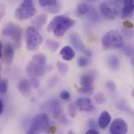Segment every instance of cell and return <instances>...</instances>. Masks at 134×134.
Returning a JSON list of instances; mask_svg holds the SVG:
<instances>
[{"label":"cell","instance_id":"f546056e","mask_svg":"<svg viewBox=\"0 0 134 134\" xmlns=\"http://www.w3.org/2000/svg\"><path fill=\"white\" fill-rule=\"evenodd\" d=\"M47 9H48V11L49 13H53V14L58 13L60 11V9H61L60 4H59V2H57L55 5H53V6H52L48 7Z\"/></svg>","mask_w":134,"mask_h":134},{"label":"cell","instance_id":"3957f363","mask_svg":"<svg viewBox=\"0 0 134 134\" xmlns=\"http://www.w3.org/2000/svg\"><path fill=\"white\" fill-rule=\"evenodd\" d=\"M49 127V119L48 116L44 114H38L34 118L30 129L26 134H40L46 131Z\"/></svg>","mask_w":134,"mask_h":134},{"label":"cell","instance_id":"d590c367","mask_svg":"<svg viewBox=\"0 0 134 134\" xmlns=\"http://www.w3.org/2000/svg\"><path fill=\"white\" fill-rule=\"evenodd\" d=\"M60 97H61L62 100H64V101L69 100V97H70V93L66 90H63L60 93Z\"/></svg>","mask_w":134,"mask_h":134},{"label":"cell","instance_id":"30bf717a","mask_svg":"<svg viewBox=\"0 0 134 134\" xmlns=\"http://www.w3.org/2000/svg\"><path fill=\"white\" fill-rule=\"evenodd\" d=\"M128 132L127 123L121 118H117L111 124L110 133L111 134H126Z\"/></svg>","mask_w":134,"mask_h":134},{"label":"cell","instance_id":"44dd1931","mask_svg":"<svg viewBox=\"0 0 134 134\" xmlns=\"http://www.w3.org/2000/svg\"><path fill=\"white\" fill-rule=\"evenodd\" d=\"M91 7L86 2H80L77 5V11L81 15L87 14L91 12Z\"/></svg>","mask_w":134,"mask_h":134},{"label":"cell","instance_id":"484cf974","mask_svg":"<svg viewBox=\"0 0 134 134\" xmlns=\"http://www.w3.org/2000/svg\"><path fill=\"white\" fill-rule=\"evenodd\" d=\"M58 2L56 0H40L38 2L39 5L42 7H49V6H52L53 5H55Z\"/></svg>","mask_w":134,"mask_h":134},{"label":"cell","instance_id":"f35d334b","mask_svg":"<svg viewBox=\"0 0 134 134\" xmlns=\"http://www.w3.org/2000/svg\"><path fill=\"white\" fill-rule=\"evenodd\" d=\"M89 125H90V126H91V127H92V129H93V130H95V129L98 127V125L94 122V120H91V121L89 122Z\"/></svg>","mask_w":134,"mask_h":134},{"label":"cell","instance_id":"d6a6232c","mask_svg":"<svg viewBox=\"0 0 134 134\" xmlns=\"http://www.w3.org/2000/svg\"><path fill=\"white\" fill-rule=\"evenodd\" d=\"M30 85L34 89H37L40 86V80L38 79V78H31Z\"/></svg>","mask_w":134,"mask_h":134},{"label":"cell","instance_id":"ffe728a7","mask_svg":"<svg viewBox=\"0 0 134 134\" xmlns=\"http://www.w3.org/2000/svg\"><path fill=\"white\" fill-rule=\"evenodd\" d=\"M108 64L109 67L114 71L117 70L119 67V58L115 56V55H111L108 58Z\"/></svg>","mask_w":134,"mask_h":134},{"label":"cell","instance_id":"f1b7e54d","mask_svg":"<svg viewBox=\"0 0 134 134\" xmlns=\"http://www.w3.org/2000/svg\"><path fill=\"white\" fill-rule=\"evenodd\" d=\"M94 101H95L97 103H98V104H102V103H104L106 102V97H105V96H104L102 93H98V94H96V95L94 96Z\"/></svg>","mask_w":134,"mask_h":134},{"label":"cell","instance_id":"7a4b0ae2","mask_svg":"<svg viewBox=\"0 0 134 134\" xmlns=\"http://www.w3.org/2000/svg\"><path fill=\"white\" fill-rule=\"evenodd\" d=\"M101 43L105 49H114L121 48L124 45V40L120 32L111 30L103 36Z\"/></svg>","mask_w":134,"mask_h":134},{"label":"cell","instance_id":"836d02e7","mask_svg":"<svg viewBox=\"0 0 134 134\" xmlns=\"http://www.w3.org/2000/svg\"><path fill=\"white\" fill-rule=\"evenodd\" d=\"M106 87H107L109 90H111V91H112V92H115V90H116V85H115V83L114 82H112V81H108V82H106Z\"/></svg>","mask_w":134,"mask_h":134},{"label":"cell","instance_id":"cb8c5ba5","mask_svg":"<svg viewBox=\"0 0 134 134\" xmlns=\"http://www.w3.org/2000/svg\"><path fill=\"white\" fill-rule=\"evenodd\" d=\"M117 105V107L122 111H128L130 112L131 111V108H130V106L127 103V102L125 101V100H121V101H119L116 103Z\"/></svg>","mask_w":134,"mask_h":134},{"label":"cell","instance_id":"1f68e13d","mask_svg":"<svg viewBox=\"0 0 134 134\" xmlns=\"http://www.w3.org/2000/svg\"><path fill=\"white\" fill-rule=\"evenodd\" d=\"M80 93L82 94H91L94 91L93 87H80L77 90Z\"/></svg>","mask_w":134,"mask_h":134},{"label":"cell","instance_id":"4fadbf2b","mask_svg":"<svg viewBox=\"0 0 134 134\" xmlns=\"http://www.w3.org/2000/svg\"><path fill=\"white\" fill-rule=\"evenodd\" d=\"M134 11V0H126L123 2V7L121 12V17L126 19Z\"/></svg>","mask_w":134,"mask_h":134},{"label":"cell","instance_id":"2e32d148","mask_svg":"<svg viewBox=\"0 0 134 134\" xmlns=\"http://www.w3.org/2000/svg\"><path fill=\"white\" fill-rule=\"evenodd\" d=\"M60 55L62 56V58L64 61H72L74 58V57H75V51L73 50V49L71 46H65L64 47H63L61 49Z\"/></svg>","mask_w":134,"mask_h":134},{"label":"cell","instance_id":"4316f807","mask_svg":"<svg viewBox=\"0 0 134 134\" xmlns=\"http://www.w3.org/2000/svg\"><path fill=\"white\" fill-rule=\"evenodd\" d=\"M77 113V107L75 103H71L68 107V114L71 118H75Z\"/></svg>","mask_w":134,"mask_h":134},{"label":"cell","instance_id":"7bdbcfd3","mask_svg":"<svg viewBox=\"0 0 134 134\" xmlns=\"http://www.w3.org/2000/svg\"><path fill=\"white\" fill-rule=\"evenodd\" d=\"M130 62H131V64H132V65L134 67V57H132L131 59H130Z\"/></svg>","mask_w":134,"mask_h":134},{"label":"cell","instance_id":"ac0fdd59","mask_svg":"<svg viewBox=\"0 0 134 134\" xmlns=\"http://www.w3.org/2000/svg\"><path fill=\"white\" fill-rule=\"evenodd\" d=\"M47 21V15L46 14H41L37 17H36L32 21V27L34 28L40 29L43 27V25Z\"/></svg>","mask_w":134,"mask_h":134},{"label":"cell","instance_id":"52a82bcc","mask_svg":"<svg viewBox=\"0 0 134 134\" xmlns=\"http://www.w3.org/2000/svg\"><path fill=\"white\" fill-rule=\"evenodd\" d=\"M100 13L107 19L113 21L119 13L118 5L115 2H103L100 5Z\"/></svg>","mask_w":134,"mask_h":134},{"label":"cell","instance_id":"83f0119b","mask_svg":"<svg viewBox=\"0 0 134 134\" xmlns=\"http://www.w3.org/2000/svg\"><path fill=\"white\" fill-rule=\"evenodd\" d=\"M56 66H57V68L58 70L63 73V74H66L68 72V69H69V67L66 64L63 63V62H60V61H58L57 64H56Z\"/></svg>","mask_w":134,"mask_h":134},{"label":"cell","instance_id":"74e56055","mask_svg":"<svg viewBox=\"0 0 134 134\" xmlns=\"http://www.w3.org/2000/svg\"><path fill=\"white\" fill-rule=\"evenodd\" d=\"M123 24H124V26H126V27L128 28H133V24L131 22H130L129 21H125V22L123 23Z\"/></svg>","mask_w":134,"mask_h":134},{"label":"cell","instance_id":"f6af8a7d","mask_svg":"<svg viewBox=\"0 0 134 134\" xmlns=\"http://www.w3.org/2000/svg\"><path fill=\"white\" fill-rule=\"evenodd\" d=\"M68 134H74V133H73V132H72V131H69Z\"/></svg>","mask_w":134,"mask_h":134},{"label":"cell","instance_id":"9c48e42d","mask_svg":"<svg viewBox=\"0 0 134 134\" xmlns=\"http://www.w3.org/2000/svg\"><path fill=\"white\" fill-rule=\"evenodd\" d=\"M69 41L72 46L78 51H81L86 56L91 57L92 55V51L88 49L83 42L80 36L77 33L72 32L69 34Z\"/></svg>","mask_w":134,"mask_h":134},{"label":"cell","instance_id":"277c9868","mask_svg":"<svg viewBox=\"0 0 134 134\" xmlns=\"http://www.w3.org/2000/svg\"><path fill=\"white\" fill-rule=\"evenodd\" d=\"M36 8L34 2L31 0H25L20 3L15 11V17L19 21L27 20L36 13Z\"/></svg>","mask_w":134,"mask_h":134},{"label":"cell","instance_id":"d4e9b609","mask_svg":"<svg viewBox=\"0 0 134 134\" xmlns=\"http://www.w3.org/2000/svg\"><path fill=\"white\" fill-rule=\"evenodd\" d=\"M8 90V80L0 79V94L6 93Z\"/></svg>","mask_w":134,"mask_h":134},{"label":"cell","instance_id":"7c38bea8","mask_svg":"<svg viewBox=\"0 0 134 134\" xmlns=\"http://www.w3.org/2000/svg\"><path fill=\"white\" fill-rule=\"evenodd\" d=\"M4 62L7 65H11L14 59V49L10 43H6L3 48Z\"/></svg>","mask_w":134,"mask_h":134},{"label":"cell","instance_id":"d6986e66","mask_svg":"<svg viewBox=\"0 0 134 134\" xmlns=\"http://www.w3.org/2000/svg\"><path fill=\"white\" fill-rule=\"evenodd\" d=\"M31 61L36 64H38L41 66H45L47 64V58H46V56L43 53H37L34 55Z\"/></svg>","mask_w":134,"mask_h":134},{"label":"cell","instance_id":"e575fe53","mask_svg":"<svg viewBox=\"0 0 134 134\" xmlns=\"http://www.w3.org/2000/svg\"><path fill=\"white\" fill-rule=\"evenodd\" d=\"M90 18L92 21H98L99 19V15L95 9H91L90 12Z\"/></svg>","mask_w":134,"mask_h":134},{"label":"cell","instance_id":"5bb4252c","mask_svg":"<svg viewBox=\"0 0 134 134\" xmlns=\"http://www.w3.org/2000/svg\"><path fill=\"white\" fill-rule=\"evenodd\" d=\"M17 89L24 96H28L31 93L30 81L27 78H22L17 84Z\"/></svg>","mask_w":134,"mask_h":134},{"label":"cell","instance_id":"6da1fadb","mask_svg":"<svg viewBox=\"0 0 134 134\" xmlns=\"http://www.w3.org/2000/svg\"><path fill=\"white\" fill-rule=\"evenodd\" d=\"M74 20L68 16H56L49 23L47 31L48 32L53 33L55 37H63L66 33L67 31L74 26Z\"/></svg>","mask_w":134,"mask_h":134},{"label":"cell","instance_id":"5b68a950","mask_svg":"<svg viewBox=\"0 0 134 134\" xmlns=\"http://www.w3.org/2000/svg\"><path fill=\"white\" fill-rule=\"evenodd\" d=\"M43 42V38L38 31L32 26L26 30V46L29 51H34L38 49Z\"/></svg>","mask_w":134,"mask_h":134},{"label":"cell","instance_id":"7402d4cb","mask_svg":"<svg viewBox=\"0 0 134 134\" xmlns=\"http://www.w3.org/2000/svg\"><path fill=\"white\" fill-rule=\"evenodd\" d=\"M45 44H46V47L52 52H55L60 46V43L59 42L52 39H48Z\"/></svg>","mask_w":134,"mask_h":134},{"label":"cell","instance_id":"bcb514c9","mask_svg":"<svg viewBox=\"0 0 134 134\" xmlns=\"http://www.w3.org/2000/svg\"><path fill=\"white\" fill-rule=\"evenodd\" d=\"M0 71H1V66H0Z\"/></svg>","mask_w":134,"mask_h":134},{"label":"cell","instance_id":"8992f818","mask_svg":"<svg viewBox=\"0 0 134 134\" xmlns=\"http://www.w3.org/2000/svg\"><path fill=\"white\" fill-rule=\"evenodd\" d=\"M2 34L4 36L10 37L15 42L16 46L18 47L20 46L23 30L18 24H14V23H10L7 24L5 28H3L2 31Z\"/></svg>","mask_w":134,"mask_h":134},{"label":"cell","instance_id":"8fae6325","mask_svg":"<svg viewBox=\"0 0 134 134\" xmlns=\"http://www.w3.org/2000/svg\"><path fill=\"white\" fill-rule=\"evenodd\" d=\"M75 105L76 106L77 109L81 111H91L94 110V105L91 99L87 97H80L78 98Z\"/></svg>","mask_w":134,"mask_h":134},{"label":"cell","instance_id":"e0dca14e","mask_svg":"<svg viewBox=\"0 0 134 134\" xmlns=\"http://www.w3.org/2000/svg\"><path fill=\"white\" fill-rule=\"evenodd\" d=\"M80 83L81 87H93L94 77L90 74L83 75L80 79Z\"/></svg>","mask_w":134,"mask_h":134},{"label":"cell","instance_id":"ee69618b","mask_svg":"<svg viewBox=\"0 0 134 134\" xmlns=\"http://www.w3.org/2000/svg\"><path fill=\"white\" fill-rule=\"evenodd\" d=\"M131 94H132V97L134 98V89H133V90H132V93H131Z\"/></svg>","mask_w":134,"mask_h":134},{"label":"cell","instance_id":"ab89813d","mask_svg":"<svg viewBox=\"0 0 134 134\" xmlns=\"http://www.w3.org/2000/svg\"><path fill=\"white\" fill-rule=\"evenodd\" d=\"M85 134H100L96 130H93V129H91L89 130H87Z\"/></svg>","mask_w":134,"mask_h":134},{"label":"cell","instance_id":"b9f144b4","mask_svg":"<svg viewBox=\"0 0 134 134\" xmlns=\"http://www.w3.org/2000/svg\"><path fill=\"white\" fill-rule=\"evenodd\" d=\"M3 111V103H2V101L0 99V115L2 113Z\"/></svg>","mask_w":134,"mask_h":134},{"label":"cell","instance_id":"9a60e30c","mask_svg":"<svg viewBox=\"0 0 134 134\" xmlns=\"http://www.w3.org/2000/svg\"><path fill=\"white\" fill-rule=\"evenodd\" d=\"M111 120V117L109 112L107 111H104L101 112L98 118V126L101 129H106L110 124Z\"/></svg>","mask_w":134,"mask_h":134},{"label":"cell","instance_id":"4dcf8cb0","mask_svg":"<svg viewBox=\"0 0 134 134\" xmlns=\"http://www.w3.org/2000/svg\"><path fill=\"white\" fill-rule=\"evenodd\" d=\"M77 64L80 67H84L88 65L89 64V60L86 57H80L77 60Z\"/></svg>","mask_w":134,"mask_h":134},{"label":"cell","instance_id":"603a6c76","mask_svg":"<svg viewBox=\"0 0 134 134\" xmlns=\"http://www.w3.org/2000/svg\"><path fill=\"white\" fill-rule=\"evenodd\" d=\"M121 51L125 53L127 57H134V46L132 45H123L121 48Z\"/></svg>","mask_w":134,"mask_h":134},{"label":"cell","instance_id":"ba28073f","mask_svg":"<svg viewBox=\"0 0 134 134\" xmlns=\"http://www.w3.org/2000/svg\"><path fill=\"white\" fill-rule=\"evenodd\" d=\"M52 66H41L36 64L32 61H30L26 67V72L27 74L31 76V78H38L45 75L48 71H50Z\"/></svg>","mask_w":134,"mask_h":134},{"label":"cell","instance_id":"8d00e7d4","mask_svg":"<svg viewBox=\"0 0 134 134\" xmlns=\"http://www.w3.org/2000/svg\"><path fill=\"white\" fill-rule=\"evenodd\" d=\"M5 15V6L3 3H0V21Z\"/></svg>","mask_w":134,"mask_h":134},{"label":"cell","instance_id":"60d3db41","mask_svg":"<svg viewBox=\"0 0 134 134\" xmlns=\"http://www.w3.org/2000/svg\"><path fill=\"white\" fill-rule=\"evenodd\" d=\"M2 56H3V46L2 42L0 41V59L2 57Z\"/></svg>","mask_w":134,"mask_h":134}]
</instances>
